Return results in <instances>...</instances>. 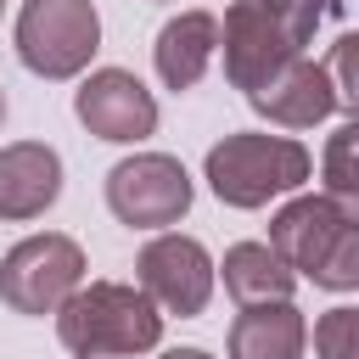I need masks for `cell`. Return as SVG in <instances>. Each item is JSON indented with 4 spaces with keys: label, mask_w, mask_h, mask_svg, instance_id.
Segmentation results:
<instances>
[{
    "label": "cell",
    "mask_w": 359,
    "mask_h": 359,
    "mask_svg": "<svg viewBox=\"0 0 359 359\" xmlns=\"http://www.w3.org/2000/svg\"><path fill=\"white\" fill-rule=\"evenodd\" d=\"M219 50V17L213 11H180L174 22H163L157 45H151V62H157V79L168 90H191L208 62Z\"/></svg>",
    "instance_id": "obj_12"
},
{
    "label": "cell",
    "mask_w": 359,
    "mask_h": 359,
    "mask_svg": "<svg viewBox=\"0 0 359 359\" xmlns=\"http://www.w3.org/2000/svg\"><path fill=\"white\" fill-rule=\"evenodd\" d=\"M0 123H6V90H0Z\"/></svg>",
    "instance_id": "obj_19"
},
{
    "label": "cell",
    "mask_w": 359,
    "mask_h": 359,
    "mask_svg": "<svg viewBox=\"0 0 359 359\" xmlns=\"http://www.w3.org/2000/svg\"><path fill=\"white\" fill-rule=\"evenodd\" d=\"M62 196V157L45 140H17L0 151V219H39Z\"/></svg>",
    "instance_id": "obj_10"
},
{
    "label": "cell",
    "mask_w": 359,
    "mask_h": 359,
    "mask_svg": "<svg viewBox=\"0 0 359 359\" xmlns=\"http://www.w3.org/2000/svg\"><path fill=\"white\" fill-rule=\"evenodd\" d=\"M73 112H79V123H84L90 135L118 140V146L146 140V135L157 129V101H151V90H146L135 73H123V67L90 73V79L79 84V95H73Z\"/></svg>",
    "instance_id": "obj_9"
},
{
    "label": "cell",
    "mask_w": 359,
    "mask_h": 359,
    "mask_svg": "<svg viewBox=\"0 0 359 359\" xmlns=\"http://www.w3.org/2000/svg\"><path fill=\"white\" fill-rule=\"evenodd\" d=\"M84 280V247L73 236H28L6 252L0 264V303L17 314H50L62 309Z\"/></svg>",
    "instance_id": "obj_6"
},
{
    "label": "cell",
    "mask_w": 359,
    "mask_h": 359,
    "mask_svg": "<svg viewBox=\"0 0 359 359\" xmlns=\"http://www.w3.org/2000/svg\"><path fill=\"white\" fill-rule=\"evenodd\" d=\"M163 359H213V353H202V348H168Z\"/></svg>",
    "instance_id": "obj_18"
},
{
    "label": "cell",
    "mask_w": 359,
    "mask_h": 359,
    "mask_svg": "<svg viewBox=\"0 0 359 359\" xmlns=\"http://www.w3.org/2000/svg\"><path fill=\"white\" fill-rule=\"evenodd\" d=\"M320 359H359V309H325L314 325Z\"/></svg>",
    "instance_id": "obj_17"
},
{
    "label": "cell",
    "mask_w": 359,
    "mask_h": 359,
    "mask_svg": "<svg viewBox=\"0 0 359 359\" xmlns=\"http://www.w3.org/2000/svg\"><path fill=\"white\" fill-rule=\"evenodd\" d=\"M309 325L292 303H247L230 325V359H297Z\"/></svg>",
    "instance_id": "obj_13"
},
{
    "label": "cell",
    "mask_w": 359,
    "mask_h": 359,
    "mask_svg": "<svg viewBox=\"0 0 359 359\" xmlns=\"http://www.w3.org/2000/svg\"><path fill=\"white\" fill-rule=\"evenodd\" d=\"M320 168H325V196L337 202V213H342L348 224H359V118L342 123V129L325 140Z\"/></svg>",
    "instance_id": "obj_15"
},
{
    "label": "cell",
    "mask_w": 359,
    "mask_h": 359,
    "mask_svg": "<svg viewBox=\"0 0 359 359\" xmlns=\"http://www.w3.org/2000/svg\"><path fill=\"white\" fill-rule=\"evenodd\" d=\"M0 6H6V0H0Z\"/></svg>",
    "instance_id": "obj_20"
},
{
    "label": "cell",
    "mask_w": 359,
    "mask_h": 359,
    "mask_svg": "<svg viewBox=\"0 0 359 359\" xmlns=\"http://www.w3.org/2000/svg\"><path fill=\"white\" fill-rule=\"evenodd\" d=\"M247 101H252V112H264V118L280 123V129H314V123L337 107L325 67L309 62V56H297L292 67H280V73H275L264 90H252Z\"/></svg>",
    "instance_id": "obj_11"
},
{
    "label": "cell",
    "mask_w": 359,
    "mask_h": 359,
    "mask_svg": "<svg viewBox=\"0 0 359 359\" xmlns=\"http://www.w3.org/2000/svg\"><path fill=\"white\" fill-rule=\"evenodd\" d=\"M62 348L79 359H118V353H146L163 337V314L140 286L123 280H90L56 309Z\"/></svg>",
    "instance_id": "obj_2"
},
{
    "label": "cell",
    "mask_w": 359,
    "mask_h": 359,
    "mask_svg": "<svg viewBox=\"0 0 359 359\" xmlns=\"http://www.w3.org/2000/svg\"><path fill=\"white\" fill-rule=\"evenodd\" d=\"M107 208L135 230L180 224L191 213V174L180 168V157H163V151L123 157L107 174Z\"/></svg>",
    "instance_id": "obj_7"
},
{
    "label": "cell",
    "mask_w": 359,
    "mask_h": 359,
    "mask_svg": "<svg viewBox=\"0 0 359 359\" xmlns=\"http://www.w3.org/2000/svg\"><path fill=\"white\" fill-rule=\"evenodd\" d=\"M342 11V0H230L224 11V79L252 95L264 90L280 67H292L303 56V45L314 39V28Z\"/></svg>",
    "instance_id": "obj_1"
},
{
    "label": "cell",
    "mask_w": 359,
    "mask_h": 359,
    "mask_svg": "<svg viewBox=\"0 0 359 359\" xmlns=\"http://www.w3.org/2000/svg\"><path fill=\"white\" fill-rule=\"evenodd\" d=\"M297 275L286 269V258L269 241H236L224 252V292L247 309V303H292Z\"/></svg>",
    "instance_id": "obj_14"
},
{
    "label": "cell",
    "mask_w": 359,
    "mask_h": 359,
    "mask_svg": "<svg viewBox=\"0 0 359 359\" xmlns=\"http://www.w3.org/2000/svg\"><path fill=\"white\" fill-rule=\"evenodd\" d=\"M135 275H140V292L180 320L202 314L213 297V258L196 236H180V230H163L157 241H146L135 258Z\"/></svg>",
    "instance_id": "obj_8"
},
{
    "label": "cell",
    "mask_w": 359,
    "mask_h": 359,
    "mask_svg": "<svg viewBox=\"0 0 359 359\" xmlns=\"http://www.w3.org/2000/svg\"><path fill=\"white\" fill-rule=\"evenodd\" d=\"M101 50V17L90 0H22L17 56L39 79H73Z\"/></svg>",
    "instance_id": "obj_5"
},
{
    "label": "cell",
    "mask_w": 359,
    "mask_h": 359,
    "mask_svg": "<svg viewBox=\"0 0 359 359\" xmlns=\"http://www.w3.org/2000/svg\"><path fill=\"white\" fill-rule=\"evenodd\" d=\"M320 67H325V79H331V95H337V107L359 118V34H342Z\"/></svg>",
    "instance_id": "obj_16"
},
{
    "label": "cell",
    "mask_w": 359,
    "mask_h": 359,
    "mask_svg": "<svg viewBox=\"0 0 359 359\" xmlns=\"http://www.w3.org/2000/svg\"><path fill=\"white\" fill-rule=\"evenodd\" d=\"M309 180V151L286 135H224L208 151V185L230 208H264L269 196H286Z\"/></svg>",
    "instance_id": "obj_4"
},
{
    "label": "cell",
    "mask_w": 359,
    "mask_h": 359,
    "mask_svg": "<svg viewBox=\"0 0 359 359\" xmlns=\"http://www.w3.org/2000/svg\"><path fill=\"white\" fill-rule=\"evenodd\" d=\"M269 247L286 258L297 280H314L325 292L359 286V224L337 213L331 196H297L269 219Z\"/></svg>",
    "instance_id": "obj_3"
}]
</instances>
